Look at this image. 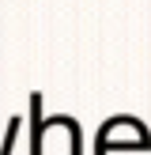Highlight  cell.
<instances>
[{
  "label": "cell",
  "mask_w": 151,
  "mask_h": 155,
  "mask_svg": "<svg viewBox=\"0 0 151 155\" xmlns=\"http://www.w3.org/2000/svg\"><path fill=\"white\" fill-rule=\"evenodd\" d=\"M95 155H151V129L132 114H117L95 133Z\"/></svg>",
  "instance_id": "6da1fadb"
},
{
  "label": "cell",
  "mask_w": 151,
  "mask_h": 155,
  "mask_svg": "<svg viewBox=\"0 0 151 155\" xmlns=\"http://www.w3.org/2000/svg\"><path fill=\"white\" fill-rule=\"evenodd\" d=\"M30 151L27 155H45V114H42V95H30Z\"/></svg>",
  "instance_id": "7a4b0ae2"
},
{
  "label": "cell",
  "mask_w": 151,
  "mask_h": 155,
  "mask_svg": "<svg viewBox=\"0 0 151 155\" xmlns=\"http://www.w3.org/2000/svg\"><path fill=\"white\" fill-rule=\"evenodd\" d=\"M53 129H60V133H68V155H83V133H79V121L68 117V114H53Z\"/></svg>",
  "instance_id": "3957f363"
}]
</instances>
